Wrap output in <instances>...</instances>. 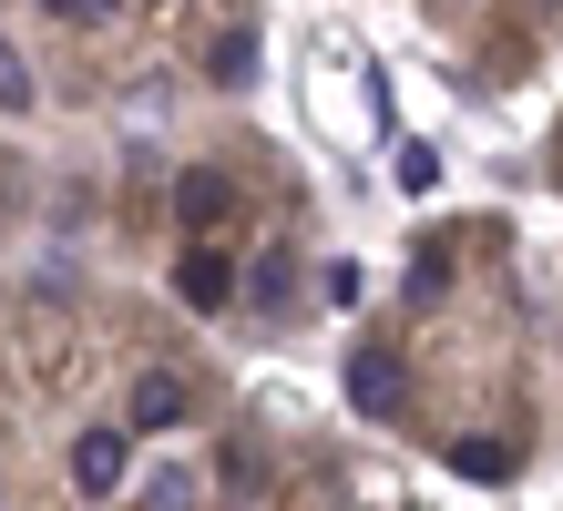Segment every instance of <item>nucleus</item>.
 I'll list each match as a JSON object with an SVG mask.
<instances>
[{
    "instance_id": "1",
    "label": "nucleus",
    "mask_w": 563,
    "mask_h": 511,
    "mask_svg": "<svg viewBox=\"0 0 563 511\" xmlns=\"http://www.w3.org/2000/svg\"><path fill=\"white\" fill-rule=\"evenodd\" d=\"M175 297H185V307H225V297H236V266H225L216 246H185V266H175Z\"/></svg>"
},
{
    "instance_id": "9",
    "label": "nucleus",
    "mask_w": 563,
    "mask_h": 511,
    "mask_svg": "<svg viewBox=\"0 0 563 511\" xmlns=\"http://www.w3.org/2000/svg\"><path fill=\"white\" fill-rule=\"evenodd\" d=\"M287 277H297L287 256H256V277H246V297H256V307H267V318H277V307H287Z\"/></svg>"
},
{
    "instance_id": "6",
    "label": "nucleus",
    "mask_w": 563,
    "mask_h": 511,
    "mask_svg": "<svg viewBox=\"0 0 563 511\" xmlns=\"http://www.w3.org/2000/svg\"><path fill=\"white\" fill-rule=\"evenodd\" d=\"M175 204H185V225H216L225 215V175H216V164H195V175L175 185Z\"/></svg>"
},
{
    "instance_id": "2",
    "label": "nucleus",
    "mask_w": 563,
    "mask_h": 511,
    "mask_svg": "<svg viewBox=\"0 0 563 511\" xmlns=\"http://www.w3.org/2000/svg\"><path fill=\"white\" fill-rule=\"evenodd\" d=\"M123 481V430H82L73 440V491H113Z\"/></svg>"
},
{
    "instance_id": "8",
    "label": "nucleus",
    "mask_w": 563,
    "mask_h": 511,
    "mask_svg": "<svg viewBox=\"0 0 563 511\" xmlns=\"http://www.w3.org/2000/svg\"><path fill=\"white\" fill-rule=\"evenodd\" d=\"M216 82H256V31H225L216 42Z\"/></svg>"
},
{
    "instance_id": "5",
    "label": "nucleus",
    "mask_w": 563,
    "mask_h": 511,
    "mask_svg": "<svg viewBox=\"0 0 563 511\" xmlns=\"http://www.w3.org/2000/svg\"><path fill=\"white\" fill-rule=\"evenodd\" d=\"M451 470L461 481H512V440H451Z\"/></svg>"
},
{
    "instance_id": "10",
    "label": "nucleus",
    "mask_w": 563,
    "mask_h": 511,
    "mask_svg": "<svg viewBox=\"0 0 563 511\" xmlns=\"http://www.w3.org/2000/svg\"><path fill=\"white\" fill-rule=\"evenodd\" d=\"M21 102H31V62L0 42V113H21Z\"/></svg>"
},
{
    "instance_id": "4",
    "label": "nucleus",
    "mask_w": 563,
    "mask_h": 511,
    "mask_svg": "<svg viewBox=\"0 0 563 511\" xmlns=\"http://www.w3.org/2000/svg\"><path fill=\"white\" fill-rule=\"evenodd\" d=\"M175 420H185V379L144 368V379H134V430H175Z\"/></svg>"
},
{
    "instance_id": "11",
    "label": "nucleus",
    "mask_w": 563,
    "mask_h": 511,
    "mask_svg": "<svg viewBox=\"0 0 563 511\" xmlns=\"http://www.w3.org/2000/svg\"><path fill=\"white\" fill-rule=\"evenodd\" d=\"M441 277H451V256L420 246V256H410V297H441Z\"/></svg>"
},
{
    "instance_id": "7",
    "label": "nucleus",
    "mask_w": 563,
    "mask_h": 511,
    "mask_svg": "<svg viewBox=\"0 0 563 511\" xmlns=\"http://www.w3.org/2000/svg\"><path fill=\"white\" fill-rule=\"evenodd\" d=\"M144 511H206V481H195L185 460H164V470H154V491H144Z\"/></svg>"
},
{
    "instance_id": "13",
    "label": "nucleus",
    "mask_w": 563,
    "mask_h": 511,
    "mask_svg": "<svg viewBox=\"0 0 563 511\" xmlns=\"http://www.w3.org/2000/svg\"><path fill=\"white\" fill-rule=\"evenodd\" d=\"M543 11H563V0H543Z\"/></svg>"
},
{
    "instance_id": "12",
    "label": "nucleus",
    "mask_w": 563,
    "mask_h": 511,
    "mask_svg": "<svg viewBox=\"0 0 563 511\" xmlns=\"http://www.w3.org/2000/svg\"><path fill=\"white\" fill-rule=\"evenodd\" d=\"M52 21H113V0H42Z\"/></svg>"
},
{
    "instance_id": "3",
    "label": "nucleus",
    "mask_w": 563,
    "mask_h": 511,
    "mask_svg": "<svg viewBox=\"0 0 563 511\" xmlns=\"http://www.w3.org/2000/svg\"><path fill=\"white\" fill-rule=\"evenodd\" d=\"M349 399L369 409V420H389V399H400V379H389V348H358V358H349Z\"/></svg>"
}]
</instances>
